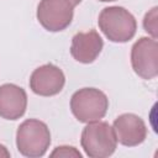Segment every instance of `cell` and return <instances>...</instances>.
<instances>
[{
    "label": "cell",
    "mask_w": 158,
    "mask_h": 158,
    "mask_svg": "<svg viewBox=\"0 0 158 158\" xmlns=\"http://www.w3.org/2000/svg\"><path fill=\"white\" fill-rule=\"evenodd\" d=\"M51 144L48 126L35 118L23 121L16 132V146L19 152L30 158L42 157Z\"/></svg>",
    "instance_id": "obj_1"
},
{
    "label": "cell",
    "mask_w": 158,
    "mask_h": 158,
    "mask_svg": "<svg viewBox=\"0 0 158 158\" xmlns=\"http://www.w3.org/2000/svg\"><path fill=\"white\" fill-rule=\"evenodd\" d=\"M98 22L102 33L112 42H127L137 30L133 15L121 6L105 7L100 12Z\"/></svg>",
    "instance_id": "obj_2"
},
{
    "label": "cell",
    "mask_w": 158,
    "mask_h": 158,
    "mask_svg": "<svg viewBox=\"0 0 158 158\" xmlns=\"http://www.w3.org/2000/svg\"><path fill=\"white\" fill-rule=\"evenodd\" d=\"M80 143L86 156L91 158H105L115 152L117 139L114 128L107 122L94 121L84 127Z\"/></svg>",
    "instance_id": "obj_3"
},
{
    "label": "cell",
    "mask_w": 158,
    "mask_h": 158,
    "mask_svg": "<svg viewBox=\"0 0 158 158\" xmlns=\"http://www.w3.org/2000/svg\"><path fill=\"white\" fill-rule=\"evenodd\" d=\"M109 107L107 96L99 89L83 88L75 91L70 99V109L73 115L80 122L99 121L106 115Z\"/></svg>",
    "instance_id": "obj_4"
},
{
    "label": "cell",
    "mask_w": 158,
    "mask_h": 158,
    "mask_svg": "<svg viewBox=\"0 0 158 158\" xmlns=\"http://www.w3.org/2000/svg\"><path fill=\"white\" fill-rule=\"evenodd\" d=\"M73 7L68 0H41L37 20L47 31H63L73 20Z\"/></svg>",
    "instance_id": "obj_5"
},
{
    "label": "cell",
    "mask_w": 158,
    "mask_h": 158,
    "mask_svg": "<svg viewBox=\"0 0 158 158\" xmlns=\"http://www.w3.org/2000/svg\"><path fill=\"white\" fill-rule=\"evenodd\" d=\"M135 73L143 79H153L158 74V43L154 38L141 37L131 51Z\"/></svg>",
    "instance_id": "obj_6"
},
{
    "label": "cell",
    "mask_w": 158,
    "mask_h": 158,
    "mask_svg": "<svg viewBox=\"0 0 158 158\" xmlns=\"http://www.w3.org/2000/svg\"><path fill=\"white\" fill-rule=\"evenodd\" d=\"M65 83V77L57 65L44 64L33 70L30 78L32 91L41 96H53L60 93Z\"/></svg>",
    "instance_id": "obj_7"
},
{
    "label": "cell",
    "mask_w": 158,
    "mask_h": 158,
    "mask_svg": "<svg viewBox=\"0 0 158 158\" xmlns=\"http://www.w3.org/2000/svg\"><path fill=\"white\" fill-rule=\"evenodd\" d=\"M114 131L116 139L128 147L141 144L147 137V127L144 121L135 114H122L114 121Z\"/></svg>",
    "instance_id": "obj_8"
},
{
    "label": "cell",
    "mask_w": 158,
    "mask_h": 158,
    "mask_svg": "<svg viewBox=\"0 0 158 158\" xmlns=\"http://www.w3.org/2000/svg\"><path fill=\"white\" fill-rule=\"evenodd\" d=\"M27 107L26 91L15 84L0 85V116L6 120L20 118Z\"/></svg>",
    "instance_id": "obj_9"
},
{
    "label": "cell",
    "mask_w": 158,
    "mask_h": 158,
    "mask_svg": "<svg viewBox=\"0 0 158 158\" xmlns=\"http://www.w3.org/2000/svg\"><path fill=\"white\" fill-rule=\"evenodd\" d=\"M102 46L104 42L95 30H90L89 32H78L72 40L70 54L75 60L88 64L98 58Z\"/></svg>",
    "instance_id": "obj_10"
},
{
    "label": "cell",
    "mask_w": 158,
    "mask_h": 158,
    "mask_svg": "<svg viewBox=\"0 0 158 158\" xmlns=\"http://www.w3.org/2000/svg\"><path fill=\"white\" fill-rule=\"evenodd\" d=\"M143 27L146 32L152 36V38H157V7H153L149 12L146 14L143 20Z\"/></svg>",
    "instance_id": "obj_11"
},
{
    "label": "cell",
    "mask_w": 158,
    "mask_h": 158,
    "mask_svg": "<svg viewBox=\"0 0 158 158\" xmlns=\"http://www.w3.org/2000/svg\"><path fill=\"white\" fill-rule=\"evenodd\" d=\"M51 157H75V158H81L80 152H78L74 147H69V146H60L57 147L52 153Z\"/></svg>",
    "instance_id": "obj_12"
},
{
    "label": "cell",
    "mask_w": 158,
    "mask_h": 158,
    "mask_svg": "<svg viewBox=\"0 0 158 158\" xmlns=\"http://www.w3.org/2000/svg\"><path fill=\"white\" fill-rule=\"evenodd\" d=\"M9 157H10V152L4 144L0 143V158H9Z\"/></svg>",
    "instance_id": "obj_13"
},
{
    "label": "cell",
    "mask_w": 158,
    "mask_h": 158,
    "mask_svg": "<svg viewBox=\"0 0 158 158\" xmlns=\"http://www.w3.org/2000/svg\"><path fill=\"white\" fill-rule=\"evenodd\" d=\"M68 1H69L73 6H77L78 4H80V1H81V0H68Z\"/></svg>",
    "instance_id": "obj_14"
},
{
    "label": "cell",
    "mask_w": 158,
    "mask_h": 158,
    "mask_svg": "<svg viewBox=\"0 0 158 158\" xmlns=\"http://www.w3.org/2000/svg\"><path fill=\"white\" fill-rule=\"evenodd\" d=\"M99 1H104V2H107V1H115V0H99Z\"/></svg>",
    "instance_id": "obj_15"
}]
</instances>
